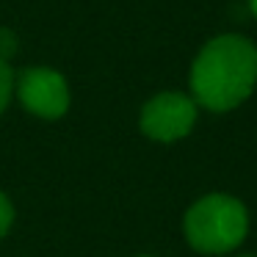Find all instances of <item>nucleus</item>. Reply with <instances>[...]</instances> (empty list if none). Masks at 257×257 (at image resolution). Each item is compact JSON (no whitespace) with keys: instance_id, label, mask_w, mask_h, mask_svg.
Masks as SVG:
<instances>
[{"instance_id":"obj_1","label":"nucleus","mask_w":257,"mask_h":257,"mask_svg":"<svg viewBox=\"0 0 257 257\" xmlns=\"http://www.w3.org/2000/svg\"><path fill=\"white\" fill-rule=\"evenodd\" d=\"M188 94L210 113L243 105L257 89V45L243 34H218L194 56Z\"/></svg>"},{"instance_id":"obj_2","label":"nucleus","mask_w":257,"mask_h":257,"mask_svg":"<svg viewBox=\"0 0 257 257\" xmlns=\"http://www.w3.org/2000/svg\"><path fill=\"white\" fill-rule=\"evenodd\" d=\"M183 235L199 254H232L249 235V210L238 196L213 191L191 202L183 216Z\"/></svg>"},{"instance_id":"obj_3","label":"nucleus","mask_w":257,"mask_h":257,"mask_svg":"<svg viewBox=\"0 0 257 257\" xmlns=\"http://www.w3.org/2000/svg\"><path fill=\"white\" fill-rule=\"evenodd\" d=\"M14 97L17 102L36 119L56 122L72 105V91L69 83L58 69L53 67H25L23 72L14 75Z\"/></svg>"},{"instance_id":"obj_4","label":"nucleus","mask_w":257,"mask_h":257,"mask_svg":"<svg viewBox=\"0 0 257 257\" xmlns=\"http://www.w3.org/2000/svg\"><path fill=\"white\" fill-rule=\"evenodd\" d=\"M199 119V105L185 91H158L144 102L139 113V127L150 141L174 144L191 136Z\"/></svg>"},{"instance_id":"obj_5","label":"nucleus","mask_w":257,"mask_h":257,"mask_svg":"<svg viewBox=\"0 0 257 257\" xmlns=\"http://www.w3.org/2000/svg\"><path fill=\"white\" fill-rule=\"evenodd\" d=\"M14 69L9 61H3L0 58V113L9 108V102L14 100Z\"/></svg>"},{"instance_id":"obj_6","label":"nucleus","mask_w":257,"mask_h":257,"mask_svg":"<svg viewBox=\"0 0 257 257\" xmlns=\"http://www.w3.org/2000/svg\"><path fill=\"white\" fill-rule=\"evenodd\" d=\"M14 218H17V210H14V202L9 199V194L0 191V240L6 238L14 227Z\"/></svg>"},{"instance_id":"obj_7","label":"nucleus","mask_w":257,"mask_h":257,"mask_svg":"<svg viewBox=\"0 0 257 257\" xmlns=\"http://www.w3.org/2000/svg\"><path fill=\"white\" fill-rule=\"evenodd\" d=\"M14 50H17V36L9 28H0V58L9 61V58L14 56Z\"/></svg>"},{"instance_id":"obj_8","label":"nucleus","mask_w":257,"mask_h":257,"mask_svg":"<svg viewBox=\"0 0 257 257\" xmlns=\"http://www.w3.org/2000/svg\"><path fill=\"white\" fill-rule=\"evenodd\" d=\"M249 12H251V17L257 20V0H249Z\"/></svg>"},{"instance_id":"obj_9","label":"nucleus","mask_w":257,"mask_h":257,"mask_svg":"<svg viewBox=\"0 0 257 257\" xmlns=\"http://www.w3.org/2000/svg\"><path fill=\"white\" fill-rule=\"evenodd\" d=\"M235 257H254V254H235Z\"/></svg>"},{"instance_id":"obj_10","label":"nucleus","mask_w":257,"mask_h":257,"mask_svg":"<svg viewBox=\"0 0 257 257\" xmlns=\"http://www.w3.org/2000/svg\"><path fill=\"white\" fill-rule=\"evenodd\" d=\"M136 257H152V254H136Z\"/></svg>"}]
</instances>
